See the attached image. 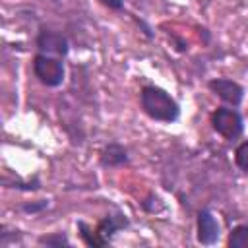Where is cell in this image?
<instances>
[{
    "label": "cell",
    "mask_w": 248,
    "mask_h": 248,
    "mask_svg": "<svg viewBox=\"0 0 248 248\" xmlns=\"http://www.w3.org/2000/svg\"><path fill=\"white\" fill-rule=\"evenodd\" d=\"M227 244L231 248H248V225H236L231 231Z\"/></svg>",
    "instance_id": "obj_10"
},
{
    "label": "cell",
    "mask_w": 248,
    "mask_h": 248,
    "mask_svg": "<svg viewBox=\"0 0 248 248\" xmlns=\"http://www.w3.org/2000/svg\"><path fill=\"white\" fill-rule=\"evenodd\" d=\"M140 105L143 108V112L159 122H174L180 114V107L178 103L161 87L157 85H145L140 93Z\"/></svg>",
    "instance_id": "obj_1"
},
{
    "label": "cell",
    "mask_w": 248,
    "mask_h": 248,
    "mask_svg": "<svg viewBox=\"0 0 248 248\" xmlns=\"http://www.w3.org/2000/svg\"><path fill=\"white\" fill-rule=\"evenodd\" d=\"M128 163V151L120 143H108L101 151V165L103 167H120Z\"/></svg>",
    "instance_id": "obj_7"
},
{
    "label": "cell",
    "mask_w": 248,
    "mask_h": 248,
    "mask_svg": "<svg viewBox=\"0 0 248 248\" xmlns=\"http://www.w3.org/2000/svg\"><path fill=\"white\" fill-rule=\"evenodd\" d=\"M196 231H198V242L203 246H211L219 240L221 234V227L217 217L209 211V209H202L198 213V221H196Z\"/></svg>",
    "instance_id": "obj_4"
},
{
    "label": "cell",
    "mask_w": 248,
    "mask_h": 248,
    "mask_svg": "<svg viewBox=\"0 0 248 248\" xmlns=\"http://www.w3.org/2000/svg\"><path fill=\"white\" fill-rule=\"evenodd\" d=\"M46 205H48V202H41V203H31V205H23V211H27V213H37V211L45 209Z\"/></svg>",
    "instance_id": "obj_13"
},
{
    "label": "cell",
    "mask_w": 248,
    "mask_h": 248,
    "mask_svg": "<svg viewBox=\"0 0 248 248\" xmlns=\"http://www.w3.org/2000/svg\"><path fill=\"white\" fill-rule=\"evenodd\" d=\"M103 6L110 8V10H122L124 8V2L122 0H99Z\"/></svg>",
    "instance_id": "obj_14"
},
{
    "label": "cell",
    "mask_w": 248,
    "mask_h": 248,
    "mask_svg": "<svg viewBox=\"0 0 248 248\" xmlns=\"http://www.w3.org/2000/svg\"><path fill=\"white\" fill-rule=\"evenodd\" d=\"M234 163L240 170L248 172V141H242L234 151Z\"/></svg>",
    "instance_id": "obj_11"
},
{
    "label": "cell",
    "mask_w": 248,
    "mask_h": 248,
    "mask_svg": "<svg viewBox=\"0 0 248 248\" xmlns=\"http://www.w3.org/2000/svg\"><path fill=\"white\" fill-rule=\"evenodd\" d=\"M39 244H46V246H70V240L62 232H54V234L41 236L39 238Z\"/></svg>",
    "instance_id": "obj_12"
},
{
    "label": "cell",
    "mask_w": 248,
    "mask_h": 248,
    "mask_svg": "<svg viewBox=\"0 0 248 248\" xmlns=\"http://www.w3.org/2000/svg\"><path fill=\"white\" fill-rule=\"evenodd\" d=\"M37 46L41 52L45 54H56V56H66L70 46H68V39L52 29H41L37 35Z\"/></svg>",
    "instance_id": "obj_5"
},
{
    "label": "cell",
    "mask_w": 248,
    "mask_h": 248,
    "mask_svg": "<svg viewBox=\"0 0 248 248\" xmlns=\"http://www.w3.org/2000/svg\"><path fill=\"white\" fill-rule=\"evenodd\" d=\"M78 229H79V236L83 238V242L87 244V246H93V248H99V246H105V244H108L99 232H97V229L95 231H91L83 221H79L78 223Z\"/></svg>",
    "instance_id": "obj_9"
},
{
    "label": "cell",
    "mask_w": 248,
    "mask_h": 248,
    "mask_svg": "<svg viewBox=\"0 0 248 248\" xmlns=\"http://www.w3.org/2000/svg\"><path fill=\"white\" fill-rule=\"evenodd\" d=\"M124 227H128V219H126V215H107V217H103L101 219V223L97 225V232L108 242L110 240V236L116 232V231H120V229H124Z\"/></svg>",
    "instance_id": "obj_8"
},
{
    "label": "cell",
    "mask_w": 248,
    "mask_h": 248,
    "mask_svg": "<svg viewBox=\"0 0 248 248\" xmlns=\"http://www.w3.org/2000/svg\"><path fill=\"white\" fill-rule=\"evenodd\" d=\"M33 74L46 87H58L64 81V64L45 52H39L33 58Z\"/></svg>",
    "instance_id": "obj_2"
},
{
    "label": "cell",
    "mask_w": 248,
    "mask_h": 248,
    "mask_svg": "<svg viewBox=\"0 0 248 248\" xmlns=\"http://www.w3.org/2000/svg\"><path fill=\"white\" fill-rule=\"evenodd\" d=\"M211 126L225 140H236L244 128L242 116L234 108H217L211 114Z\"/></svg>",
    "instance_id": "obj_3"
},
{
    "label": "cell",
    "mask_w": 248,
    "mask_h": 248,
    "mask_svg": "<svg viewBox=\"0 0 248 248\" xmlns=\"http://www.w3.org/2000/svg\"><path fill=\"white\" fill-rule=\"evenodd\" d=\"M207 85H209V89H211L221 101H225V103H229V105H232V107H236V105L242 103L244 89H242V85H238L236 81L227 79V78H217V79H211Z\"/></svg>",
    "instance_id": "obj_6"
}]
</instances>
